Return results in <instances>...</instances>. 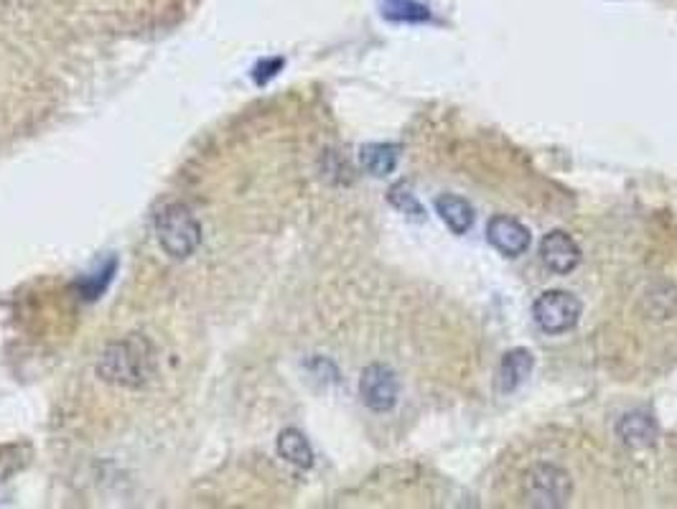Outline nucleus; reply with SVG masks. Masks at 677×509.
<instances>
[{"mask_svg": "<svg viewBox=\"0 0 677 509\" xmlns=\"http://www.w3.org/2000/svg\"><path fill=\"white\" fill-rule=\"evenodd\" d=\"M97 372L104 383L138 390L156 372V352H153L148 339L127 336L102 352Z\"/></svg>", "mask_w": 677, "mask_h": 509, "instance_id": "1", "label": "nucleus"}, {"mask_svg": "<svg viewBox=\"0 0 677 509\" xmlns=\"http://www.w3.org/2000/svg\"><path fill=\"white\" fill-rule=\"evenodd\" d=\"M574 499V476L566 466L537 458L520 474V502L528 507H566Z\"/></svg>", "mask_w": 677, "mask_h": 509, "instance_id": "2", "label": "nucleus"}, {"mask_svg": "<svg viewBox=\"0 0 677 509\" xmlns=\"http://www.w3.org/2000/svg\"><path fill=\"white\" fill-rule=\"evenodd\" d=\"M156 232L160 247L176 261L193 255L201 245V224L187 204H168L160 209Z\"/></svg>", "mask_w": 677, "mask_h": 509, "instance_id": "3", "label": "nucleus"}, {"mask_svg": "<svg viewBox=\"0 0 677 509\" xmlns=\"http://www.w3.org/2000/svg\"><path fill=\"white\" fill-rule=\"evenodd\" d=\"M532 317L545 334H566L578 324L580 301L568 290H547L532 303Z\"/></svg>", "mask_w": 677, "mask_h": 509, "instance_id": "4", "label": "nucleus"}, {"mask_svg": "<svg viewBox=\"0 0 677 509\" xmlns=\"http://www.w3.org/2000/svg\"><path fill=\"white\" fill-rule=\"evenodd\" d=\"M362 402L375 413H387L400 398V379L387 365H369L359 379Z\"/></svg>", "mask_w": 677, "mask_h": 509, "instance_id": "5", "label": "nucleus"}, {"mask_svg": "<svg viewBox=\"0 0 677 509\" xmlns=\"http://www.w3.org/2000/svg\"><path fill=\"white\" fill-rule=\"evenodd\" d=\"M540 261H543L545 268L555 273V276H568L580 263V247L566 232H547L545 237L540 240Z\"/></svg>", "mask_w": 677, "mask_h": 509, "instance_id": "6", "label": "nucleus"}, {"mask_svg": "<svg viewBox=\"0 0 677 509\" xmlns=\"http://www.w3.org/2000/svg\"><path fill=\"white\" fill-rule=\"evenodd\" d=\"M487 237L499 253L507 257H518L530 247V230L514 217L499 214L487 224Z\"/></svg>", "mask_w": 677, "mask_h": 509, "instance_id": "7", "label": "nucleus"}, {"mask_svg": "<svg viewBox=\"0 0 677 509\" xmlns=\"http://www.w3.org/2000/svg\"><path fill=\"white\" fill-rule=\"evenodd\" d=\"M617 435L629 449H650L657 441V425L650 413H626L617 423Z\"/></svg>", "mask_w": 677, "mask_h": 509, "instance_id": "8", "label": "nucleus"}, {"mask_svg": "<svg viewBox=\"0 0 677 509\" xmlns=\"http://www.w3.org/2000/svg\"><path fill=\"white\" fill-rule=\"evenodd\" d=\"M532 372V354L528 350H512L507 352L502 362H499L497 372V387L502 395H510L525 383Z\"/></svg>", "mask_w": 677, "mask_h": 509, "instance_id": "9", "label": "nucleus"}, {"mask_svg": "<svg viewBox=\"0 0 677 509\" xmlns=\"http://www.w3.org/2000/svg\"><path fill=\"white\" fill-rule=\"evenodd\" d=\"M435 212H439L441 220L446 222V228L454 234H466L474 224V207L464 197H456V193H441L435 199Z\"/></svg>", "mask_w": 677, "mask_h": 509, "instance_id": "10", "label": "nucleus"}, {"mask_svg": "<svg viewBox=\"0 0 677 509\" xmlns=\"http://www.w3.org/2000/svg\"><path fill=\"white\" fill-rule=\"evenodd\" d=\"M359 161L365 171L375 176H387L398 166V145L390 143H369L359 151Z\"/></svg>", "mask_w": 677, "mask_h": 509, "instance_id": "11", "label": "nucleus"}, {"mask_svg": "<svg viewBox=\"0 0 677 509\" xmlns=\"http://www.w3.org/2000/svg\"><path fill=\"white\" fill-rule=\"evenodd\" d=\"M278 451L288 464H293L298 468H311L313 466L311 443L306 441V435L301 431H296V428H288V431L280 433Z\"/></svg>", "mask_w": 677, "mask_h": 509, "instance_id": "12", "label": "nucleus"}, {"mask_svg": "<svg viewBox=\"0 0 677 509\" xmlns=\"http://www.w3.org/2000/svg\"><path fill=\"white\" fill-rule=\"evenodd\" d=\"M380 11L387 21L395 23H425L431 21V11L415 0H380Z\"/></svg>", "mask_w": 677, "mask_h": 509, "instance_id": "13", "label": "nucleus"}, {"mask_svg": "<svg viewBox=\"0 0 677 509\" xmlns=\"http://www.w3.org/2000/svg\"><path fill=\"white\" fill-rule=\"evenodd\" d=\"M387 199H390V204L395 209H400L402 214L410 217V220H423V217H425V209H423L421 201H418L415 191L410 189L408 181L395 184L390 189V197H387Z\"/></svg>", "mask_w": 677, "mask_h": 509, "instance_id": "14", "label": "nucleus"}]
</instances>
